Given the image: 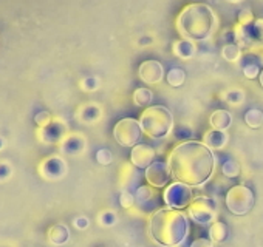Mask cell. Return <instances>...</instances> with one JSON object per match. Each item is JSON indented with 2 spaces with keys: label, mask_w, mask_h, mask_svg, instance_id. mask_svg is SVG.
Returning a JSON list of instances; mask_svg holds the SVG:
<instances>
[{
  "label": "cell",
  "mask_w": 263,
  "mask_h": 247,
  "mask_svg": "<svg viewBox=\"0 0 263 247\" xmlns=\"http://www.w3.org/2000/svg\"><path fill=\"white\" fill-rule=\"evenodd\" d=\"M167 166L177 182L200 187L206 184L215 170V156L212 150L200 141H184L175 146L169 156Z\"/></svg>",
  "instance_id": "6da1fadb"
},
{
  "label": "cell",
  "mask_w": 263,
  "mask_h": 247,
  "mask_svg": "<svg viewBox=\"0 0 263 247\" xmlns=\"http://www.w3.org/2000/svg\"><path fill=\"white\" fill-rule=\"evenodd\" d=\"M152 239L164 247L181 245L189 235V219L184 212L171 207H161L149 219Z\"/></svg>",
  "instance_id": "7a4b0ae2"
},
{
  "label": "cell",
  "mask_w": 263,
  "mask_h": 247,
  "mask_svg": "<svg viewBox=\"0 0 263 247\" xmlns=\"http://www.w3.org/2000/svg\"><path fill=\"white\" fill-rule=\"evenodd\" d=\"M177 31L191 42L208 40L217 30L218 19L214 10L206 4L186 5L177 17Z\"/></svg>",
  "instance_id": "3957f363"
},
{
  "label": "cell",
  "mask_w": 263,
  "mask_h": 247,
  "mask_svg": "<svg viewBox=\"0 0 263 247\" xmlns=\"http://www.w3.org/2000/svg\"><path fill=\"white\" fill-rule=\"evenodd\" d=\"M140 126L151 139H163L174 130V116L164 105H151L140 116Z\"/></svg>",
  "instance_id": "277c9868"
},
{
  "label": "cell",
  "mask_w": 263,
  "mask_h": 247,
  "mask_svg": "<svg viewBox=\"0 0 263 247\" xmlns=\"http://www.w3.org/2000/svg\"><path fill=\"white\" fill-rule=\"evenodd\" d=\"M143 130L140 126V120L134 117H124L118 120L113 127V138L115 141L125 149H134L140 144Z\"/></svg>",
  "instance_id": "5b68a950"
},
{
  "label": "cell",
  "mask_w": 263,
  "mask_h": 247,
  "mask_svg": "<svg viewBox=\"0 0 263 247\" xmlns=\"http://www.w3.org/2000/svg\"><path fill=\"white\" fill-rule=\"evenodd\" d=\"M189 218L200 225H211L217 221L218 216V204L214 198L209 196H197L192 204L187 207Z\"/></svg>",
  "instance_id": "8992f818"
},
{
  "label": "cell",
  "mask_w": 263,
  "mask_h": 247,
  "mask_svg": "<svg viewBox=\"0 0 263 247\" xmlns=\"http://www.w3.org/2000/svg\"><path fill=\"white\" fill-rule=\"evenodd\" d=\"M254 201L255 199H254L252 190L241 184L231 187L224 196L226 207L229 209V212L232 215H237V216L249 213L254 207Z\"/></svg>",
  "instance_id": "52a82bcc"
},
{
  "label": "cell",
  "mask_w": 263,
  "mask_h": 247,
  "mask_svg": "<svg viewBox=\"0 0 263 247\" xmlns=\"http://www.w3.org/2000/svg\"><path fill=\"white\" fill-rule=\"evenodd\" d=\"M194 199H195V196H194L192 187L181 184V182H177V181L169 184L163 193V201H164L166 207H171L175 210L187 209Z\"/></svg>",
  "instance_id": "ba28073f"
},
{
  "label": "cell",
  "mask_w": 263,
  "mask_h": 247,
  "mask_svg": "<svg viewBox=\"0 0 263 247\" xmlns=\"http://www.w3.org/2000/svg\"><path fill=\"white\" fill-rule=\"evenodd\" d=\"M37 170L44 179L59 181L67 175V164L61 156L51 155V156H47L45 159L41 161V164L37 166Z\"/></svg>",
  "instance_id": "9c48e42d"
},
{
  "label": "cell",
  "mask_w": 263,
  "mask_h": 247,
  "mask_svg": "<svg viewBox=\"0 0 263 247\" xmlns=\"http://www.w3.org/2000/svg\"><path fill=\"white\" fill-rule=\"evenodd\" d=\"M144 178L151 187L163 189L171 184L172 173L166 161H155L149 169L144 170Z\"/></svg>",
  "instance_id": "30bf717a"
},
{
  "label": "cell",
  "mask_w": 263,
  "mask_h": 247,
  "mask_svg": "<svg viewBox=\"0 0 263 247\" xmlns=\"http://www.w3.org/2000/svg\"><path fill=\"white\" fill-rule=\"evenodd\" d=\"M68 127L67 123L61 119H53V122L50 126L44 127V129H37V139L44 144H61L65 136L68 135Z\"/></svg>",
  "instance_id": "8fae6325"
},
{
  "label": "cell",
  "mask_w": 263,
  "mask_h": 247,
  "mask_svg": "<svg viewBox=\"0 0 263 247\" xmlns=\"http://www.w3.org/2000/svg\"><path fill=\"white\" fill-rule=\"evenodd\" d=\"M155 158H157V152L149 144H138L130 152V162L140 170L149 169L155 162Z\"/></svg>",
  "instance_id": "7c38bea8"
},
{
  "label": "cell",
  "mask_w": 263,
  "mask_h": 247,
  "mask_svg": "<svg viewBox=\"0 0 263 247\" xmlns=\"http://www.w3.org/2000/svg\"><path fill=\"white\" fill-rule=\"evenodd\" d=\"M138 76L147 85L160 84L164 79V67L161 65V62L155 59L144 60L138 68Z\"/></svg>",
  "instance_id": "4fadbf2b"
},
{
  "label": "cell",
  "mask_w": 263,
  "mask_h": 247,
  "mask_svg": "<svg viewBox=\"0 0 263 247\" xmlns=\"http://www.w3.org/2000/svg\"><path fill=\"white\" fill-rule=\"evenodd\" d=\"M158 198H160V195L151 186H140L135 192L137 205H138V209H141V212H154L155 213L157 210H160L161 207H158Z\"/></svg>",
  "instance_id": "5bb4252c"
},
{
  "label": "cell",
  "mask_w": 263,
  "mask_h": 247,
  "mask_svg": "<svg viewBox=\"0 0 263 247\" xmlns=\"http://www.w3.org/2000/svg\"><path fill=\"white\" fill-rule=\"evenodd\" d=\"M61 152L68 156H78L85 152L87 141L82 133H68L65 139L59 144Z\"/></svg>",
  "instance_id": "9a60e30c"
},
{
  "label": "cell",
  "mask_w": 263,
  "mask_h": 247,
  "mask_svg": "<svg viewBox=\"0 0 263 247\" xmlns=\"http://www.w3.org/2000/svg\"><path fill=\"white\" fill-rule=\"evenodd\" d=\"M141 178L140 169H137L132 162H127L121 167L119 172V184L122 187V190H128V187H134L138 184Z\"/></svg>",
  "instance_id": "2e32d148"
},
{
  "label": "cell",
  "mask_w": 263,
  "mask_h": 247,
  "mask_svg": "<svg viewBox=\"0 0 263 247\" xmlns=\"http://www.w3.org/2000/svg\"><path fill=\"white\" fill-rule=\"evenodd\" d=\"M228 141H229V136H228L226 132H220V130H214V129L206 132L204 136H203V144L208 146L211 150H221V149H224Z\"/></svg>",
  "instance_id": "e0dca14e"
},
{
  "label": "cell",
  "mask_w": 263,
  "mask_h": 247,
  "mask_svg": "<svg viewBox=\"0 0 263 247\" xmlns=\"http://www.w3.org/2000/svg\"><path fill=\"white\" fill-rule=\"evenodd\" d=\"M101 114H102V110H101L99 105H96V104H85V105H82L78 110L76 117L81 122L88 123V126H90V123H95V122H98L101 119Z\"/></svg>",
  "instance_id": "ac0fdd59"
},
{
  "label": "cell",
  "mask_w": 263,
  "mask_h": 247,
  "mask_svg": "<svg viewBox=\"0 0 263 247\" xmlns=\"http://www.w3.org/2000/svg\"><path fill=\"white\" fill-rule=\"evenodd\" d=\"M209 122H211V127L214 130L226 132L232 126V114L226 110H215L211 114Z\"/></svg>",
  "instance_id": "d6986e66"
},
{
  "label": "cell",
  "mask_w": 263,
  "mask_h": 247,
  "mask_svg": "<svg viewBox=\"0 0 263 247\" xmlns=\"http://www.w3.org/2000/svg\"><path fill=\"white\" fill-rule=\"evenodd\" d=\"M174 54L180 59H192L195 54H197V45L195 42H191V40H186V39H180V40H175L174 42Z\"/></svg>",
  "instance_id": "ffe728a7"
},
{
  "label": "cell",
  "mask_w": 263,
  "mask_h": 247,
  "mask_svg": "<svg viewBox=\"0 0 263 247\" xmlns=\"http://www.w3.org/2000/svg\"><path fill=\"white\" fill-rule=\"evenodd\" d=\"M70 239V230L65 224L59 222L50 227L48 230V241L53 245H64Z\"/></svg>",
  "instance_id": "44dd1931"
},
{
  "label": "cell",
  "mask_w": 263,
  "mask_h": 247,
  "mask_svg": "<svg viewBox=\"0 0 263 247\" xmlns=\"http://www.w3.org/2000/svg\"><path fill=\"white\" fill-rule=\"evenodd\" d=\"M228 225L221 221H215L209 225V238L212 242H223L228 238Z\"/></svg>",
  "instance_id": "7402d4cb"
},
{
  "label": "cell",
  "mask_w": 263,
  "mask_h": 247,
  "mask_svg": "<svg viewBox=\"0 0 263 247\" xmlns=\"http://www.w3.org/2000/svg\"><path fill=\"white\" fill-rule=\"evenodd\" d=\"M245 122L251 129H260L263 126V111L258 108H251L245 113Z\"/></svg>",
  "instance_id": "603a6c76"
},
{
  "label": "cell",
  "mask_w": 263,
  "mask_h": 247,
  "mask_svg": "<svg viewBox=\"0 0 263 247\" xmlns=\"http://www.w3.org/2000/svg\"><path fill=\"white\" fill-rule=\"evenodd\" d=\"M221 56L228 62H238L241 59V48L237 44H226L221 50Z\"/></svg>",
  "instance_id": "cb8c5ba5"
},
{
  "label": "cell",
  "mask_w": 263,
  "mask_h": 247,
  "mask_svg": "<svg viewBox=\"0 0 263 247\" xmlns=\"http://www.w3.org/2000/svg\"><path fill=\"white\" fill-rule=\"evenodd\" d=\"M154 99V93L149 88H137L134 91V102L138 107H147Z\"/></svg>",
  "instance_id": "d4e9b609"
},
{
  "label": "cell",
  "mask_w": 263,
  "mask_h": 247,
  "mask_svg": "<svg viewBox=\"0 0 263 247\" xmlns=\"http://www.w3.org/2000/svg\"><path fill=\"white\" fill-rule=\"evenodd\" d=\"M186 80V73L181 68H172L167 73V84L171 87H181Z\"/></svg>",
  "instance_id": "484cf974"
},
{
  "label": "cell",
  "mask_w": 263,
  "mask_h": 247,
  "mask_svg": "<svg viewBox=\"0 0 263 247\" xmlns=\"http://www.w3.org/2000/svg\"><path fill=\"white\" fill-rule=\"evenodd\" d=\"M260 65H258V62L257 60H254L252 57H249L245 64H243V74H245V77H248V79H255V77H258L260 76Z\"/></svg>",
  "instance_id": "4316f807"
},
{
  "label": "cell",
  "mask_w": 263,
  "mask_h": 247,
  "mask_svg": "<svg viewBox=\"0 0 263 247\" xmlns=\"http://www.w3.org/2000/svg\"><path fill=\"white\" fill-rule=\"evenodd\" d=\"M240 172H241V167H240V164L235 159H228L221 166V173L226 178H237L240 175Z\"/></svg>",
  "instance_id": "83f0119b"
},
{
  "label": "cell",
  "mask_w": 263,
  "mask_h": 247,
  "mask_svg": "<svg viewBox=\"0 0 263 247\" xmlns=\"http://www.w3.org/2000/svg\"><path fill=\"white\" fill-rule=\"evenodd\" d=\"M98 221H99V224L102 227H113L116 224V221H118V216L111 210H104L102 213H99Z\"/></svg>",
  "instance_id": "f1b7e54d"
},
{
  "label": "cell",
  "mask_w": 263,
  "mask_h": 247,
  "mask_svg": "<svg viewBox=\"0 0 263 247\" xmlns=\"http://www.w3.org/2000/svg\"><path fill=\"white\" fill-rule=\"evenodd\" d=\"M224 100H226L228 104H231V105H240V104H243V100H245V93H243L241 90H237V88L229 90V91L224 94Z\"/></svg>",
  "instance_id": "f546056e"
},
{
  "label": "cell",
  "mask_w": 263,
  "mask_h": 247,
  "mask_svg": "<svg viewBox=\"0 0 263 247\" xmlns=\"http://www.w3.org/2000/svg\"><path fill=\"white\" fill-rule=\"evenodd\" d=\"M119 204L124 209H132V207L137 204L135 193H132L130 190H122L121 195H119Z\"/></svg>",
  "instance_id": "4dcf8cb0"
},
{
  "label": "cell",
  "mask_w": 263,
  "mask_h": 247,
  "mask_svg": "<svg viewBox=\"0 0 263 247\" xmlns=\"http://www.w3.org/2000/svg\"><path fill=\"white\" fill-rule=\"evenodd\" d=\"M99 88V79L95 76H87L81 80V90L85 93H91L96 91Z\"/></svg>",
  "instance_id": "1f68e13d"
},
{
  "label": "cell",
  "mask_w": 263,
  "mask_h": 247,
  "mask_svg": "<svg viewBox=\"0 0 263 247\" xmlns=\"http://www.w3.org/2000/svg\"><path fill=\"white\" fill-rule=\"evenodd\" d=\"M34 122H36V126L39 127V129H44V127H47V126H50V123L53 122V116H51V113L50 111H39L36 116H34Z\"/></svg>",
  "instance_id": "d6a6232c"
},
{
  "label": "cell",
  "mask_w": 263,
  "mask_h": 247,
  "mask_svg": "<svg viewBox=\"0 0 263 247\" xmlns=\"http://www.w3.org/2000/svg\"><path fill=\"white\" fill-rule=\"evenodd\" d=\"M96 161H98L101 166H108V164H111V161H113V155H111V152H110L108 149H99V150L96 152Z\"/></svg>",
  "instance_id": "836d02e7"
},
{
  "label": "cell",
  "mask_w": 263,
  "mask_h": 247,
  "mask_svg": "<svg viewBox=\"0 0 263 247\" xmlns=\"http://www.w3.org/2000/svg\"><path fill=\"white\" fill-rule=\"evenodd\" d=\"M252 37L257 42L263 44V19H257L252 24Z\"/></svg>",
  "instance_id": "e575fe53"
},
{
  "label": "cell",
  "mask_w": 263,
  "mask_h": 247,
  "mask_svg": "<svg viewBox=\"0 0 263 247\" xmlns=\"http://www.w3.org/2000/svg\"><path fill=\"white\" fill-rule=\"evenodd\" d=\"M252 24H254V16H252L251 10H243V11H240V14H238V25L251 27Z\"/></svg>",
  "instance_id": "d590c367"
},
{
  "label": "cell",
  "mask_w": 263,
  "mask_h": 247,
  "mask_svg": "<svg viewBox=\"0 0 263 247\" xmlns=\"http://www.w3.org/2000/svg\"><path fill=\"white\" fill-rule=\"evenodd\" d=\"M13 175V167L7 162V161H2L0 162V182H4L7 179H10Z\"/></svg>",
  "instance_id": "8d00e7d4"
},
{
  "label": "cell",
  "mask_w": 263,
  "mask_h": 247,
  "mask_svg": "<svg viewBox=\"0 0 263 247\" xmlns=\"http://www.w3.org/2000/svg\"><path fill=\"white\" fill-rule=\"evenodd\" d=\"M189 247H214V242L211 238H197L191 242Z\"/></svg>",
  "instance_id": "74e56055"
},
{
  "label": "cell",
  "mask_w": 263,
  "mask_h": 247,
  "mask_svg": "<svg viewBox=\"0 0 263 247\" xmlns=\"http://www.w3.org/2000/svg\"><path fill=\"white\" fill-rule=\"evenodd\" d=\"M88 225H90V221H88V218H85V216H78V218L74 219V227L79 229V230H84V229H87Z\"/></svg>",
  "instance_id": "f35d334b"
},
{
  "label": "cell",
  "mask_w": 263,
  "mask_h": 247,
  "mask_svg": "<svg viewBox=\"0 0 263 247\" xmlns=\"http://www.w3.org/2000/svg\"><path fill=\"white\" fill-rule=\"evenodd\" d=\"M5 144H7V142H5V139H4L2 136H0V152H2V150L5 149Z\"/></svg>",
  "instance_id": "ab89813d"
},
{
  "label": "cell",
  "mask_w": 263,
  "mask_h": 247,
  "mask_svg": "<svg viewBox=\"0 0 263 247\" xmlns=\"http://www.w3.org/2000/svg\"><path fill=\"white\" fill-rule=\"evenodd\" d=\"M258 80H260V85L263 87V70L260 71V76H258Z\"/></svg>",
  "instance_id": "60d3db41"
}]
</instances>
